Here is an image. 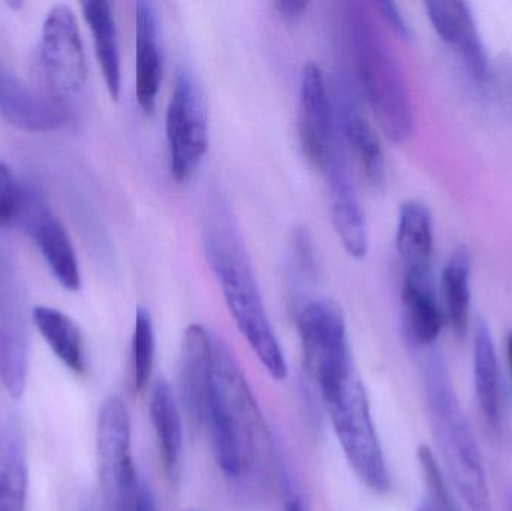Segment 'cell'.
<instances>
[{
    "instance_id": "obj_1",
    "label": "cell",
    "mask_w": 512,
    "mask_h": 511,
    "mask_svg": "<svg viewBox=\"0 0 512 511\" xmlns=\"http://www.w3.org/2000/svg\"><path fill=\"white\" fill-rule=\"evenodd\" d=\"M203 243L207 261L240 333L265 371L276 381L285 380L288 377L285 354L268 318L245 240L237 227L230 201L224 195H212L207 204Z\"/></svg>"
},
{
    "instance_id": "obj_2",
    "label": "cell",
    "mask_w": 512,
    "mask_h": 511,
    "mask_svg": "<svg viewBox=\"0 0 512 511\" xmlns=\"http://www.w3.org/2000/svg\"><path fill=\"white\" fill-rule=\"evenodd\" d=\"M339 38L352 86L369 105L385 137L393 143L408 140L414 126L408 84L396 54L364 3H340Z\"/></svg>"
},
{
    "instance_id": "obj_3",
    "label": "cell",
    "mask_w": 512,
    "mask_h": 511,
    "mask_svg": "<svg viewBox=\"0 0 512 511\" xmlns=\"http://www.w3.org/2000/svg\"><path fill=\"white\" fill-rule=\"evenodd\" d=\"M206 425L219 468L230 479L252 476L270 456L268 428L254 392L233 351L216 335Z\"/></svg>"
},
{
    "instance_id": "obj_4",
    "label": "cell",
    "mask_w": 512,
    "mask_h": 511,
    "mask_svg": "<svg viewBox=\"0 0 512 511\" xmlns=\"http://www.w3.org/2000/svg\"><path fill=\"white\" fill-rule=\"evenodd\" d=\"M424 389L436 443L460 497L469 511H493L480 449L438 351L424 362Z\"/></svg>"
},
{
    "instance_id": "obj_5",
    "label": "cell",
    "mask_w": 512,
    "mask_h": 511,
    "mask_svg": "<svg viewBox=\"0 0 512 511\" xmlns=\"http://www.w3.org/2000/svg\"><path fill=\"white\" fill-rule=\"evenodd\" d=\"M319 392L337 440L358 479L372 491H388L390 473L373 423L369 398L357 371L322 387Z\"/></svg>"
},
{
    "instance_id": "obj_6",
    "label": "cell",
    "mask_w": 512,
    "mask_h": 511,
    "mask_svg": "<svg viewBox=\"0 0 512 511\" xmlns=\"http://www.w3.org/2000/svg\"><path fill=\"white\" fill-rule=\"evenodd\" d=\"M171 177L185 183L203 164L209 147V114L203 87L189 69H180L165 117Z\"/></svg>"
},
{
    "instance_id": "obj_7",
    "label": "cell",
    "mask_w": 512,
    "mask_h": 511,
    "mask_svg": "<svg viewBox=\"0 0 512 511\" xmlns=\"http://www.w3.org/2000/svg\"><path fill=\"white\" fill-rule=\"evenodd\" d=\"M304 363L319 389L355 372L342 308L334 300L313 299L297 315Z\"/></svg>"
},
{
    "instance_id": "obj_8",
    "label": "cell",
    "mask_w": 512,
    "mask_h": 511,
    "mask_svg": "<svg viewBox=\"0 0 512 511\" xmlns=\"http://www.w3.org/2000/svg\"><path fill=\"white\" fill-rule=\"evenodd\" d=\"M41 65L48 92L57 99L77 95L87 78L86 56L74 12L57 5L42 26Z\"/></svg>"
},
{
    "instance_id": "obj_9",
    "label": "cell",
    "mask_w": 512,
    "mask_h": 511,
    "mask_svg": "<svg viewBox=\"0 0 512 511\" xmlns=\"http://www.w3.org/2000/svg\"><path fill=\"white\" fill-rule=\"evenodd\" d=\"M29 329L23 290L14 266L0 249V383L14 398L26 389Z\"/></svg>"
},
{
    "instance_id": "obj_10",
    "label": "cell",
    "mask_w": 512,
    "mask_h": 511,
    "mask_svg": "<svg viewBox=\"0 0 512 511\" xmlns=\"http://www.w3.org/2000/svg\"><path fill=\"white\" fill-rule=\"evenodd\" d=\"M340 137L324 71L318 63L303 66L298 92V138L307 162L322 173Z\"/></svg>"
},
{
    "instance_id": "obj_11",
    "label": "cell",
    "mask_w": 512,
    "mask_h": 511,
    "mask_svg": "<svg viewBox=\"0 0 512 511\" xmlns=\"http://www.w3.org/2000/svg\"><path fill=\"white\" fill-rule=\"evenodd\" d=\"M322 174L327 180L328 203L334 230L352 258L366 257L369 252V233L366 216L361 209L346 161V147L342 134L331 152Z\"/></svg>"
},
{
    "instance_id": "obj_12",
    "label": "cell",
    "mask_w": 512,
    "mask_h": 511,
    "mask_svg": "<svg viewBox=\"0 0 512 511\" xmlns=\"http://www.w3.org/2000/svg\"><path fill=\"white\" fill-rule=\"evenodd\" d=\"M427 17L442 41L456 50L475 83L492 80V65L471 6L460 0H429Z\"/></svg>"
},
{
    "instance_id": "obj_13",
    "label": "cell",
    "mask_w": 512,
    "mask_h": 511,
    "mask_svg": "<svg viewBox=\"0 0 512 511\" xmlns=\"http://www.w3.org/2000/svg\"><path fill=\"white\" fill-rule=\"evenodd\" d=\"M20 218L32 234L51 273L65 290L81 287L80 267L74 246L62 222L45 206L44 200L33 189H24V204Z\"/></svg>"
},
{
    "instance_id": "obj_14",
    "label": "cell",
    "mask_w": 512,
    "mask_h": 511,
    "mask_svg": "<svg viewBox=\"0 0 512 511\" xmlns=\"http://www.w3.org/2000/svg\"><path fill=\"white\" fill-rule=\"evenodd\" d=\"M0 114L26 131H54L68 119L63 101L21 80L0 59Z\"/></svg>"
},
{
    "instance_id": "obj_15",
    "label": "cell",
    "mask_w": 512,
    "mask_h": 511,
    "mask_svg": "<svg viewBox=\"0 0 512 511\" xmlns=\"http://www.w3.org/2000/svg\"><path fill=\"white\" fill-rule=\"evenodd\" d=\"M337 84L339 89L336 95L337 105L334 108L343 143L357 159L361 173L369 185L375 189H384L387 183V165L378 135L366 116L361 113L360 105L355 98L357 92L351 80L343 78Z\"/></svg>"
},
{
    "instance_id": "obj_16",
    "label": "cell",
    "mask_w": 512,
    "mask_h": 511,
    "mask_svg": "<svg viewBox=\"0 0 512 511\" xmlns=\"http://www.w3.org/2000/svg\"><path fill=\"white\" fill-rule=\"evenodd\" d=\"M213 339L203 324L185 330L180 348L179 381L183 405L195 423H206L212 389Z\"/></svg>"
},
{
    "instance_id": "obj_17",
    "label": "cell",
    "mask_w": 512,
    "mask_h": 511,
    "mask_svg": "<svg viewBox=\"0 0 512 511\" xmlns=\"http://www.w3.org/2000/svg\"><path fill=\"white\" fill-rule=\"evenodd\" d=\"M162 83L159 17L155 3H135V95L146 114L155 113Z\"/></svg>"
},
{
    "instance_id": "obj_18",
    "label": "cell",
    "mask_w": 512,
    "mask_h": 511,
    "mask_svg": "<svg viewBox=\"0 0 512 511\" xmlns=\"http://www.w3.org/2000/svg\"><path fill=\"white\" fill-rule=\"evenodd\" d=\"M99 473L105 492L126 462L131 461V417L125 402L110 396L99 410L96 431Z\"/></svg>"
},
{
    "instance_id": "obj_19",
    "label": "cell",
    "mask_w": 512,
    "mask_h": 511,
    "mask_svg": "<svg viewBox=\"0 0 512 511\" xmlns=\"http://www.w3.org/2000/svg\"><path fill=\"white\" fill-rule=\"evenodd\" d=\"M433 216L423 201L402 203L397 222L396 248L405 267V275L432 276Z\"/></svg>"
},
{
    "instance_id": "obj_20",
    "label": "cell",
    "mask_w": 512,
    "mask_h": 511,
    "mask_svg": "<svg viewBox=\"0 0 512 511\" xmlns=\"http://www.w3.org/2000/svg\"><path fill=\"white\" fill-rule=\"evenodd\" d=\"M29 489L26 438L18 416L0 426V511H24Z\"/></svg>"
},
{
    "instance_id": "obj_21",
    "label": "cell",
    "mask_w": 512,
    "mask_h": 511,
    "mask_svg": "<svg viewBox=\"0 0 512 511\" xmlns=\"http://www.w3.org/2000/svg\"><path fill=\"white\" fill-rule=\"evenodd\" d=\"M403 321L406 333L417 347H432L444 326V311L439 305L432 276L403 275Z\"/></svg>"
},
{
    "instance_id": "obj_22",
    "label": "cell",
    "mask_w": 512,
    "mask_h": 511,
    "mask_svg": "<svg viewBox=\"0 0 512 511\" xmlns=\"http://www.w3.org/2000/svg\"><path fill=\"white\" fill-rule=\"evenodd\" d=\"M81 9L92 33L105 86L111 98L117 101L122 90V68H120L119 39H117L113 6L105 0H86L81 3Z\"/></svg>"
},
{
    "instance_id": "obj_23",
    "label": "cell",
    "mask_w": 512,
    "mask_h": 511,
    "mask_svg": "<svg viewBox=\"0 0 512 511\" xmlns=\"http://www.w3.org/2000/svg\"><path fill=\"white\" fill-rule=\"evenodd\" d=\"M472 254L462 245L451 252L442 270L441 288L444 315L459 339L468 332L471 315Z\"/></svg>"
},
{
    "instance_id": "obj_24",
    "label": "cell",
    "mask_w": 512,
    "mask_h": 511,
    "mask_svg": "<svg viewBox=\"0 0 512 511\" xmlns=\"http://www.w3.org/2000/svg\"><path fill=\"white\" fill-rule=\"evenodd\" d=\"M474 384L484 419L492 428L501 423V380L498 354L486 321L478 320L474 336Z\"/></svg>"
},
{
    "instance_id": "obj_25",
    "label": "cell",
    "mask_w": 512,
    "mask_h": 511,
    "mask_svg": "<svg viewBox=\"0 0 512 511\" xmlns=\"http://www.w3.org/2000/svg\"><path fill=\"white\" fill-rule=\"evenodd\" d=\"M35 326L42 338L50 345L53 353L62 360L74 374L84 375L87 371L86 348L83 333L72 318L48 306H36L32 312Z\"/></svg>"
},
{
    "instance_id": "obj_26",
    "label": "cell",
    "mask_w": 512,
    "mask_h": 511,
    "mask_svg": "<svg viewBox=\"0 0 512 511\" xmlns=\"http://www.w3.org/2000/svg\"><path fill=\"white\" fill-rule=\"evenodd\" d=\"M150 417L165 470L174 474L182 459L183 423L173 390L165 380H159L153 387Z\"/></svg>"
},
{
    "instance_id": "obj_27",
    "label": "cell",
    "mask_w": 512,
    "mask_h": 511,
    "mask_svg": "<svg viewBox=\"0 0 512 511\" xmlns=\"http://www.w3.org/2000/svg\"><path fill=\"white\" fill-rule=\"evenodd\" d=\"M155 353V326L152 315L146 308H138L131 344L132 380L137 392H144L149 386L155 365Z\"/></svg>"
},
{
    "instance_id": "obj_28",
    "label": "cell",
    "mask_w": 512,
    "mask_h": 511,
    "mask_svg": "<svg viewBox=\"0 0 512 511\" xmlns=\"http://www.w3.org/2000/svg\"><path fill=\"white\" fill-rule=\"evenodd\" d=\"M418 461H420L421 471H423L424 482L429 489L430 506L436 511H459L451 497L444 476H442L438 459L435 458L429 447L421 446L418 449Z\"/></svg>"
},
{
    "instance_id": "obj_29",
    "label": "cell",
    "mask_w": 512,
    "mask_h": 511,
    "mask_svg": "<svg viewBox=\"0 0 512 511\" xmlns=\"http://www.w3.org/2000/svg\"><path fill=\"white\" fill-rule=\"evenodd\" d=\"M24 204V188L5 164L0 162V227L20 218Z\"/></svg>"
},
{
    "instance_id": "obj_30",
    "label": "cell",
    "mask_w": 512,
    "mask_h": 511,
    "mask_svg": "<svg viewBox=\"0 0 512 511\" xmlns=\"http://www.w3.org/2000/svg\"><path fill=\"white\" fill-rule=\"evenodd\" d=\"M292 260H294L295 269L300 275L315 278L318 261H316L315 246H313L312 237L306 228H298L292 236Z\"/></svg>"
},
{
    "instance_id": "obj_31",
    "label": "cell",
    "mask_w": 512,
    "mask_h": 511,
    "mask_svg": "<svg viewBox=\"0 0 512 511\" xmlns=\"http://www.w3.org/2000/svg\"><path fill=\"white\" fill-rule=\"evenodd\" d=\"M376 8L379 9L382 17L387 21L388 26L393 29V32L396 33L399 38L405 39V41L412 39L411 26H409L408 20H406L402 9L399 8L397 3L384 0V2L376 3Z\"/></svg>"
},
{
    "instance_id": "obj_32",
    "label": "cell",
    "mask_w": 512,
    "mask_h": 511,
    "mask_svg": "<svg viewBox=\"0 0 512 511\" xmlns=\"http://www.w3.org/2000/svg\"><path fill=\"white\" fill-rule=\"evenodd\" d=\"M307 8H309V3L295 2V0H280V2L274 3V9L279 17L289 24L298 23L306 14Z\"/></svg>"
},
{
    "instance_id": "obj_33",
    "label": "cell",
    "mask_w": 512,
    "mask_h": 511,
    "mask_svg": "<svg viewBox=\"0 0 512 511\" xmlns=\"http://www.w3.org/2000/svg\"><path fill=\"white\" fill-rule=\"evenodd\" d=\"M495 75L498 78L501 95H504V98L507 99L508 107L512 111V63H501Z\"/></svg>"
},
{
    "instance_id": "obj_34",
    "label": "cell",
    "mask_w": 512,
    "mask_h": 511,
    "mask_svg": "<svg viewBox=\"0 0 512 511\" xmlns=\"http://www.w3.org/2000/svg\"><path fill=\"white\" fill-rule=\"evenodd\" d=\"M285 511H304V507L300 500H297V498L292 500L291 498V500L286 503Z\"/></svg>"
},
{
    "instance_id": "obj_35",
    "label": "cell",
    "mask_w": 512,
    "mask_h": 511,
    "mask_svg": "<svg viewBox=\"0 0 512 511\" xmlns=\"http://www.w3.org/2000/svg\"><path fill=\"white\" fill-rule=\"evenodd\" d=\"M507 356H508V365H510L511 372V380H512V332L508 335L507 339Z\"/></svg>"
},
{
    "instance_id": "obj_36",
    "label": "cell",
    "mask_w": 512,
    "mask_h": 511,
    "mask_svg": "<svg viewBox=\"0 0 512 511\" xmlns=\"http://www.w3.org/2000/svg\"><path fill=\"white\" fill-rule=\"evenodd\" d=\"M80 511H96V509L90 501H87V503H84L83 506H81Z\"/></svg>"
},
{
    "instance_id": "obj_37",
    "label": "cell",
    "mask_w": 512,
    "mask_h": 511,
    "mask_svg": "<svg viewBox=\"0 0 512 511\" xmlns=\"http://www.w3.org/2000/svg\"><path fill=\"white\" fill-rule=\"evenodd\" d=\"M418 511H436V510L433 509V507L430 506L429 503H424V504H421L420 509H418Z\"/></svg>"
},
{
    "instance_id": "obj_38",
    "label": "cell",
    "mask_w": 512,
    "mask_h": 511,
    "mask_svg": "<svg viewBox=\"0 0 512 511\" xmlns=\"http://www.w3.org/2000/svg\"><path fill=\"white\" fill-rule=\"evenodd\" d=\"M191 511H195V510H191Z\"/></svg>"
}]
</instances>
